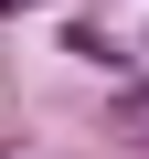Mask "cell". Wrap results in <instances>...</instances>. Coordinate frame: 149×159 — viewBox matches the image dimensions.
Returning a JSON list of instances; mask_svg holds the SVG:
<instances>
[{
    "label": "cell",
    "instance_id": "2",
    "mask_svg": "<svg viewBox=\"0 0 149 159\" xmlns=\"http://www.w3.org/2000/svg\"><path fill=\"white\" fill-rule=\"evenodd\" d=\"M0 11H32V0H0Z\"/></svg>",
    "mask_w": 149,
    "mask_h": 159
},
{
    "label": "cell",
    "instance_id": "1",
    "mask_svg": "<svg viewBox=\"0 0 149 159\" xmlns=\"http://www.w3.org/2000/svg\"><path fill=\"white\" fill-rule=\"evenodd\" d=\"M128 127H149V85H138V96H128Z\"/></svg>",
    "mask_w": 149,
    "mask_h": 159
}]
</instances>
